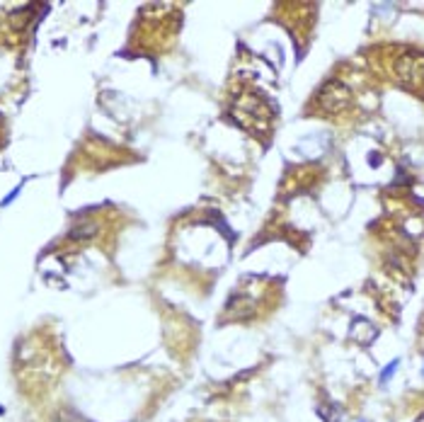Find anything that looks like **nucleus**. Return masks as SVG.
Instances as JSON below:
<instances>
[{
  "mask_svg": "<svg viewBox=\"0 0 424 422\" xmlns=\"http://www.w3.org/2000/svg\"><path fill=\"white\" fill-rule=\"evenodd\" d=\"M0 413H3V408H0Z\"/></svg>",
  "mask_w": 424,
  "mask_h": 422,
  "instance_id": "39448f33",
  "label": "nucleus"
},
{
  "mask_svg": "<svg viewBox=\"0 0 424 422\" xmlns=\"http://www.w3.org/2000/svg\"><path fill=\"white\" fill-rule=\"evenodd\" d=\"M100 233V226L95 224V221H83V224H76L73 228H70V238L73 241H90V238H95Z\"/></svg>",
  "mask_w": 424,
  "mask_h": 422,
  "instance_id": "f03ea898",
  "label": "nucleus"
},
{
  "mask_svg": "<svg viewBox=\"0 0 424 422\" xmlns=\"http://www.w3.org/2000/svg\"><path fill=\"white\" fill-rule=\"evenodd\" d=\"M349 102H352V95H349L347 87H342L339 83H332L322 90L320 95V104L327 109V112H339V109H347Z\"/></svg>",
  "mask_w": 424,
  "mask_h": 422,
  "instance_id": "f257e3e1",
  "label": "nucleus"
},
{
  "mask_svg": "<svg viewBox=\"0 0 424 422\" xmlns=\"http://www.w3.org/2000/svg\"><path fill=\"white\" fill-rule=\"evenodd\" d=\"M20 190H22V187H15V190L10 192L8 197H5V199H3V201H0V207H8L10 201H12V199H15V197H17V194H20Z\"/></svg>",
  "mask_w": 424,
  "mask_h": 422,
  "instance_id": "20e7f679",
  "label": "nucleus"
},
{
  "mask_svg": "<svg viewBox=\"0 0 424 422\" xmlns=\"http://www.w3.org/2000/svg\"><path fill=\"white\" fill-rule=\"evenodd\" d=\"M395 369H398V362H390V366H385L381 374V383H388V379L395 374Z\"/></svg>",
  "mask_w": 424,
  "mask_h": 422,
  "instance_id": "7ed1b4c3",
  "label": "nucleus"
}]
</instances>
